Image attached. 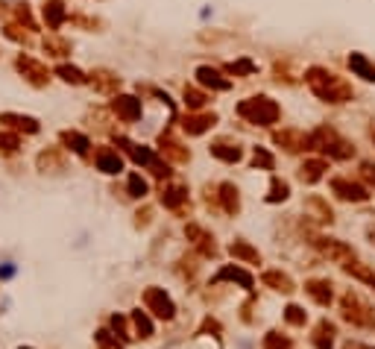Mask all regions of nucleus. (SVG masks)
I'll return each mask as SVG.
<instances>
[{"mask_svg": "<svg viewBox=\"0 0 375 349\" xmlns=\"http://www.w3.org/2000/svg\"><path fill=\"white\" fill-rule=\"evenodd\" d=\"M264 349H293L291 337H284L279 332H267L264 335Z\"/></svg>", "mask_w": 375, "mask_h": 349, "instance_id": "e433bc0d", "label": "nucleus"}, {"mask_svg": "<svg viewBox=\"0 0 375 349\" xmlns=\"http://www.w3.org/2000/svg\"><path fill=\"white\" fill-rule=\"evenodd\" d=\"M15 18L21 21V24H27V30H36V21H32V15H30V6H27V3L15 6Z\"/></svg>", "mask_w": 375, "mask_h": 349, "instance_id": "49530a36", "label": "nucleus"}, {"mask_svg": "<svg viewBox=\"0 0 375 349\" xmlns=\"http://www.w3.org/2000/svg\"><path fill=\"white\" fill-rule=\"evenodd\" d=\"M15 65H18V71L27 76V82H30V85H36V89H41V85H47V82H50L47 68H44L41 62H36L32 56H24V53H21Z\"/></svg>", "mask_w": 375, "mask_h": 349, "instance_id": "0eeeda50", "label": "nucleus"}, {"mask_svg": "<svg viewBox=\"0 0 375 349\" xmlns=\"http://www.w3.org/2000/svg\"><path fill=\"white\" fill-rule=\"evenodd\" d=\"M226 71H229V74H255V62H249V59H238V62L226 65Z\"/></svg>", "mask_w": 375, "mask_h": 349, "instance_id": "a18cd8bd", "label": "nucleus"}, {"mask_svg": "<svg viewBox=\"0 0 375 349\" xmlns=\"http://www.w3.org/2000/svg\"><path fill=\"white\" fill-rule=\"evenodd\" d=\"M284 320L291 326H305L308 314H305V308H299V305H288V308H284Z\"/></svg>", "mask_w": 375, "mask_h": 349, "instance_id": "ea45409f", "label": "nucleus"}, {"mask_svg": "<svg viewBox=\"0 0 375 349\" xmlns=\"http://www.w3.org/2000/svg\"><path fill=\"white\" fill-rule=\"evenodd\" d=\"M94 341L100 349H124V341H120L117 335H112L109 329H100V332H94Z\"/></svg>", "mask_w": 375, "mask_h": 349, "instance_id": "72a5a7b5", "label": "nucleus"}, {"mask_svg": "<svg viewBox=\"0 0 375 349\" xmlns=\"http://www.w3.org/2000/svg\"><path fill=\"white\" fill-rule=\"evenodd\" d=\"M21 349H30V346H21Z\"/></svg>", "mask_w": 375, "mask_h": 349, "instance_id": "3c124183", "label": "nucleus"}, {"mask_svg": "<svg viewBox=\"0 0 375 349\" xmlns=\"http://www.w3.org/2000/svg\"><path fill=\"white\" fill-rule=\"evenodd\" d=\"M343 270H346V273H349V276H355V279H361V282H367V285H372V288H375V273H372V270H367V267H363V264H346Z\"/></svg>", "mask_w": 375, "mask_h": 349, "instance_id": "4c0bfd02", "label": "nucleus"}, {"mask_svg": "<svg viewBox=\"0 0 375 349\" xmlns=\"http://www.w3.org/2000/svg\"><path fill=\"white\" fill-rule=\"evenodd\" d=\"M129 197H147V182L141 179V173H129Z\"/></svg>", "mask_w": 375, "mask_h": 349, "instance_id": "58836bf2", "label": "nucleus"}, {"mask_svg": "<svg viewBox=\"0 0 375 349\" xmlns=\"http://www.w3.org/2000/svg\"><path fill=\"white\" fill-rule=\"evenodd\" d=\"M349 68L355 71L358 76H363L367 82H375V65L367 62V56H361V53H352V56H349Z\"/></svg>", "mask_w": 375, "mask_h": 349, "instance_id": "cd10ccee", "label": "nucleus"}, {"mask_svg": "<svg viewBox=\"0 0 375 349\" xmlns=\"http://www.w3.org/2000/svg\"><path fill=\"white\" fill-rule=\"evenodd\" d=\"M343 349H363V346H361V344H352V341H349V344H346Z\"/></svg>", "mask_w": 375, "mask_h": 349, "instance_id": "8fccbe9b", "label": "nucleus"}, {"mask_svg": "<svg viewBox=\"0 0 375 349\" xmlns=\"http://www.w3.org/2000/svg\"><path fill=\"white\" fill-rule=\"evenodd\" d=\"M6 38H12V41H18V45H32V38L27 36V32L24 30H21L18 24H6Z\"/></svg>", "mask_w": 375, "mask_h": 349, "instance_id": "37998d69", "label": "nucleus"}, {"mask_svg": "<svg viewBox=\"0 0 375 349\" xmlns=\"http://www.w3.org/2000/svg\"><path fill=\"white\" fill-rule=\"evenodd\" d=\"M56 74L62 76L65 82H71V85H82V82H88V80H85V74H82L80 68H73V65H59Z\"/></svg>", "mask_w": 375, "mask_h": 349, "instance_id": "c9c22d12", "label": "nucleus"}, {"mask_svg": "<svg viewBox=\"0 0 375 349\" xmlns=\"http://www.w3.org/2000/svg\"><path fill=\"white\" fill-rule=\"evenodd\" d=\"M273 141H275V144H282L288 153L308 150V135L296 133V129H282V133H273Z\"/></svg>", "mask_w": 375, "mask_h": 349, "instance_id": "dca6fc26", "label": "nucleus"}, {"mask_svg": "<svg viewBox=\"0 0 375 349\" xmlns=\"http://www.w3.org/2000/svg\"><path fill=\"white\" fill-rule=\"evenodd\" d=\"M94 85L100 94H115L117 97V89H120V76L117 74H112V71H91V80H88Z\"/></svg>", "mask_w": 375, "mask_h": 349, "instance_id": "2eb2a0df", "label": "nucleus"}, {"mask_svg": "<svg viewBox=\"0 0 375 349\" xmlns=\"http://www.w3.org/2000/svg\"><path fill=\"white\" fill-rule=\"evenodd\" d=\"M252 165H255V168H264V170H273L275 159H273L264 147H255V153H252Z\"/></svg>", "mask_w": 375, "mask_h": 349, "instance_id": "a19ab883", "label": "nucleus"}, {"mask_svg": "<svg viewBox=\"0 0 375 349\" xmlns=\"http://www.w3.org/2000/svg\"><path fill=\"white\" fill-rule=\"evenodd\" d=\"M334 285L328 279H308L305 282V293L311 297L317 305H332V300H334V291H332Z\"/></svg>", "mask_w": 375, "mask_h": 349, "instance_id": "f8f14e48", "label": "nucleus"}, {"mask_svg": "<svg viewBox=\"0 0 375 349\" xmlns=\"http://www.w3.org/2000/svg\"><path fill=\"white\" fill-rule=\"evenodd\" d=\"M203 332H214V337H220V332H223V329H220V323H217V320L205 317V323H203Z\"/></svg>", "mask_w": 375, "mask_h": 349, "instance_id": "09e8293b", "label": "nucleus"}, {"mask_svg": "<svg viewBox=\"0 0 375 349\" xmlns=\"http://www.w3.org/2000/svg\"><path fill=\"white\" fill-rule=\"evenodd\" d=\"M332 191L337 194L340 200H349V203H363L370 197V191L358 182H349V179H332Z\"/></svg>", "mask_w": 375, "mask_h": 349, "instance_id": "9b49d317", "label": "nucleus"}, {"mask_svg": "<svg viewBox=\"0 0 375 349\" xmlns=\"http://www.w3.org/2000/svg\"><path fill=\"white\" fill-rule=\"evenodd\" d=\"M326 170H328L326 159H308L305 165L299 168V179H302V182H308V185H314V182L323 179V173H326Z\"/></svg>", "mask_w": 375, "mask_h": 349, "instance_id": "a878e982", "label": "nucleus"}, {"mask_svg": "<svg viewBox=\"0 0 375 349\" xmlns=\"http://www.w3.org/2000/svg\"><path fill=\"white\" fill-rule=\"evenodd\" d=\"M238 115L244 117L247 124H255V126H273L275 121H279L282 109L275 100H270V97H249V100H244L238 106Z\"/></svg>", "mask_w": 375, "mask_h": 349, "instance_id": "7ed1b4c3", "label": "nucleus"}, {"mask_svg": "<svg viewBox=\"0 0 375 349\" xmlns=\"http://www.w3.org/2000/svg\"><path fill=\"white\" fill-rule=\"evenodd\" d=\"M185 235H188V241H191L205 258H214L217 256V244H214V238L205 232L203 226H196V223H188L185 226Z\"/></svg>", "mask_w": 375, "mask_h": 349, "instance_id": "6e6552de", "label": "nucleus"}, {"mask_svg": "<svg viewBox=\"0 0 375 349\" xmlns=\"http://www.w3.org/2000/svg\"><path fill=\"white\" fill-rule=\"evenodd\" d=\"M112 329H115V335L120 337V341H132V335H129V323H126V317H120V314H115V317H112Z\"/></svg>", "mask_w": 375, "mask_h": 349, "instance_id": "c03bdc74", "label": "nucleus"}, {"mask_svg": "<svg viewBox=\"0 0 375 349\" xmlns=\"http://www.w3.org/2000/svg\"><path fill=\"white\" fill-rule=\"evenodd\" d=\"M291 197V185L279 179V177H273L270 182V194H267V203H282V200H288Z\"/></svg>", "mask_w": 375, "mask_h": 349, "instance_id": "2f4dec72", "label": "nucleus"}, {"mask_svg": "<svg viewBox=\"0 0 375 349\" xmlns=\"http://www.w3.org/2000/svg\"><path fill=\"white\" fill-rule=\"evenodd\" d=\"M112 109H115V115L124 124H135L141 117V100H138V97H132V94H117Z\"/></svg>", "mask_w": 375, "mask_h": 349, "instance_id": "1a4fd4ad", "label": "nucleus"}, {"mask_svg": "<svg viewBox=\"0 0 375 349\" xmlns=\"http://www.w3.org/2000/svg\"><path fill=\"white\" fill-rule=\"evenodd\" d=\"M196 82H200L203 89H212V91H229L231 89V80H226L217 68H208V65L196 68Z\"/></svg>", "mask_w": 375, "mask_h": 349, "instance_id": "9d476101", "label": "nucleus"}, {"mask_svg": "<svg viewBox=\"0 0 375 349\" xmlns=\"http://www.w3.org/2000/svg\"><path fill=\"white\" fill-rule=\"evenodd\" d=\"M308 150L326 153V156H332V159H352L355 156V147H352L340 133H334V129H328V126H319L308 135Z\"/></svg>", "mask_w": 375, "mask_h": 349, "instance_id": "f03ea898", "label": "nucleus"}, {"mask_svg": "<svg viewBox=\"0 0 375 349\" xmlns=\"http://www.w3.org/2000/svg\"><path fill=\"white\" fill-rule=\"evenodd\" d=\"M305 82L323 103H346V100H352V85L346 80H340L337 74L326 71V68H308Z\"/></svg>", "mask_w": 375, "mask_h": 349, "instance_id": "f257e3e1", "label": "nucleus"}, {"mask_svg": "<svg viewBox=\"0 0 375 349\" xmlns=\"http://www.w3.org/2000/svg\"><path fill=\"white\" fill-rule=\"evenodd\" d=\"M44 50H47V56H68V53H71V45H68L65 38L47 36V38H44Z\"/></svg>", "mask_w": 375, "mask_h": 349, "instance_id": "473e14b6", "label": "nucleus"}, {"mask_svg": "<svg viewBox=\"0 0 375 349\" xmlns=\"http://www.w3.org/2000/svg\"><path fill=\"white\" fill-rule=\"evenodd\" d=\"M161 203H164V209H170V212H182V205L188 203V188L185 185H164Z\"/></svg>", "mask_w": 375, "mask_h": 349, "instance_id": "f3484780", "label": "nucleus"}, {"mask_svg": "<svg viewBox=\"0 0 375 349\" xmlns=\"http://www.w3.org/2000/svg\"><path fill=\"white\" fill-rule=\"evenodd\" d=\"M229 253L240 258V261H247V264H261V253L255 247H249L247 241H231L229 244Z\"/></svg>", "mask_w": 375, "mask_h": 349, "instance_id": "bb28decb", "label": "nucleus"}, {"mask_svg": "<svg viewBox=\"0 0 375 349\" xmlns=\"http://www.w3.org/2000/svg\"><path fill=\"white\" fill-rule=\"evenodd\" d=\"M159 147H161V153H164V156H168L170 161H176V165H185V161L191 159V153H188V150L179 144V141L170 138V135H161Z\"/></svg>", "mask_w": 375, "mask_h": 349, "instance_id": "aec40b11", "label": "nucleus"}, {"mask_svg": "<svg viewBox=\"0 0 375 349\" xmlns=\"http://www.w3.org/2000/svg\"><path fill=\"white\" fill-rule=\"evenodd\" d=\"M129 320H132V326H135V337H152V320L147 317V311L135 308L129 314Z\"/></svg>", "mask_w": 375, "mask_h": 349, "instance_id": "c756f323", "label": "nucleus"}, {"mask_svg": "<svg viewBox=\"0 0 375 349\" xmlns=\"http://www.w3.org/2000/svg\"><path fill=\"white\" fill-rule=\"evenodd\" d=\"M18 147H21V138L15 133L0 129V156H12V153H18Z\"/></svg>", "mask_w": 375, "mask_h": 349, "instance_id": "f704fd0d", "label": "nucleus"}, {"mask_svg": "<svg viewBox=\"0 0 375 349\" xmlns=\"http://www.w3.org/2000/svg\"><path fill=\"white\" fill-rule=\"evenodd\" d=\"M97 168H100L103 173H120V170H124V159L117 156V150L100 147V150H97Z\"/></svg>", "mask_w": 375, "mask_h": 349, "instance_id": "a211bd4d", "label": "nucleus"}, {"mask_svg": "<svg viewBox=\"0 0 375 349\" xmlns=\"http://www.w3.org/2000/svg\"><path fill=\"white\" fill-rule=\"evenodd\" d=\"M44 21H47L50 30H59L65 21H68V9H65L62 0H47V3H44Z\"/></svg>", "mask_w": 375, "mask_h": 349, "instance_id": "412c9836", "label": "nucleus"}, {"mask_svg": "<svg viewBox=\"0 0 375 349\" xmlns=\"http://www.w3.org/2000/svg\"><path fill=\"white\" fill-rule=\"evenodd\" d=\"M38 168H62V153L59 150H47V153H41L38 156Z\"/></svg>", "mask_w": 375, "mask_h": 349, "instance_id": "79ce46f5", "label": "nucleus"}, {"mask_svg": "<svg viewBox=\"0 0 375 349\" xmlns=\"http://www.w3.org/2000/svg\"><path fill=\"white\" fill-rule=\"evenodd\" d=\"M361 177L375 185V165H372V161H363V165H361Z\"/></svg>", "mask_w": 375, "mask_h": 349, "instance_id": "de8ad7c7", "label": "nucleus"}, {"mask_svg": "<svg viewBox=\"0 0 375 349\" xmlns=\"http://www.w3.org/2000/svg\"><path fill=\"white\" fill-rule=\"evenodd\" d=\"M144 305H147V311H152L161 320H173L176 317V305L161 288H147L144 291Z\"/></svg>", "mask_w": 375, "mask_h": 349, "instance_id": "423d86ee", "label": "nucleus"}, {"mask_svg": "<svg viewBox=\"0 0 375 349\" xmlns=\"http://www.w3.org/2000/svg\"><path fill=\"white\" fill-rule=\"evenodd\" d=\"M334 335H337V326H334V323L319 320V323H317V329H314V335H311V344H314L317 349H332Z\"/></svg>", "mask_w": 375, "mask_h": 349, "instance_id": "6ab92c4d", "label": "nucleus"}, {"mask_svg": "<svg viewBox=\"0 0 375 349\" xmlns=\"http://www.w3.org/2000/svg\"><path fill=\"white\" fill-rule=\"evenodd\" d=\"M205 103H208L205 91L194 89V85H185V106L191 109V112H200V109H205Z\"/></svg>", "mask_w": 375, "mask_h": 349, "instance_id": "7c9ffc66", "label": "nucleus"}, {"mask_svg": "<svg viewBox=\"0 0 375 349\" xmlns=\"http://www.w3.org/2000/svg\"><path fill=\"white\" fill-rule=\"evenodd\" d=\"M217 124V115L214 112H191L185 117V133L188 135H203V133H208V129H212Z\"/></svg>", "mask_w": 375, "mask_h": 349, "instance_id": "ddd939ff", "label": "nucleus"}, {"mask_svg": "<svg viewBox=\"0 0 375 349\" xmlns=\"http://www.w3.org/2000/svg\"><path fill=\"white\" fill-rule=\"evenodd\" d=\"M217 191H220L217 200H220V205H223V212H226V214H238V212H240V197H238V188H235V185L223 182Z\"/></svg>", "mask_w": 375, "mask_h": 349, "instance_id": "4be33fe9", "label": "nucleus"}, {"mask_svg": "<svg viewBox=\"0 0 375 349\" xmlns=\"http://www.w3.org/2000/svg\"><path fill=\"white\" fill-rule=\"evenodd\" d=\"M212 156L226 161V165H235V161L244 159V150L238 144H229V141H217V144H212Z\"/></svg>", "mask_w": 375, "mask_h": 349, "instance_id": "b1692460", "label": "nucleus"}, {"mask_svg": "<svg viewBox=\"0 0 375 349\" xmlns=\"http://www.w3.org/2000/svg\"><path fill=\"white\" fill-rule=\"evenodd\" d=\"M0 124H3V129H18V133H30V135L38 133V121H36V117H30V115L3 112V115H0Z\"/></svg>", "mask_w": 375, "mask_h": 349, "instance_id": "4468645a", "label": "nucleus"}, {"mask_svg": "<svg viewBox=\"0 0 375 349\" xmlns=\"http://www.w3.org/2000/svg\"><path fill=\"white\" fill-rule=\"evenodd\" d=\"M311 244L319 249V253H323L328 261H337V264H352V261H355V249L352 247H346L343 241H334V238H323V235H314L311 238Z\"/></svg>", "mask_w": 375, "mask_h": 349, "instance_id": "39448f33", "label": "nucleus"}, {"mask_svg": "<svg viewBox=\"0 0 375 349\" xmlns=\"http://www.w3.org/2000/svg\"><path fill=\"white\" fill-rule=\"evenodd\" d=\"M340 314H343V320H349L352 326H361V329H372V326H375L372 305L363 302L355 291L343 293V300H340Z\"/></svg>", "mask_w": 375, "mask_h": 349, "instance_id": "20e7f679", "label": "nucleus"}, {"mask_svg": "<svg viewBox=\"0 0 375 349\" xmlns=\"http://www.w3.org/2000/svg\"><path fill=\"white\" fill-rule=\"evenodd\" d=\"M62 144L73 150V153H80V156H85L88 147H91V141H88L82 133H73V129H68V133H62Z\"/></svg>", "mask_w": 375, "mask_h": 349, "instance_id": "c85d7f7f", "label": "nucleus"}, {"mask_svg": "<svg viewBox=\"0 0 375 349\" xmlns=\"http://www.w3.org/2000/svg\"><path fill=\"white\" fill-rule=\"evenodd\" d=\"M214 282H238V285L247 288V291H252V285H255V279H252L247 270H240V267H223L214 276Z\"/></svg>", "mask_w": 375, "mask_h": 349, "instance_id": "393cba45", "label": "nucleus"}, {"mask_svg": "<svg viewBox=\"0 0 375 349\" xmlns=\"http://www.w3.org/2000/svg\"><path fill=\"white\" fill-rule=\"evenodd\" d=\"M261 282H264L267 288H273V291H282V293H293V291H296L293 279H291L288 273H282V270H267V273L261 276Z\"/></svg>", "mask_w": 375, "mask_h": 349, "instance_id": "5701e85b", "label": "nucleus"}]
</instances>
